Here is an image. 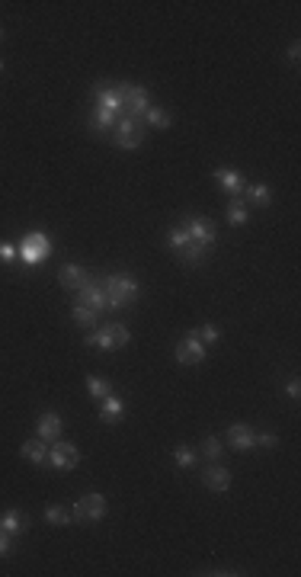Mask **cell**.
Here are the masks:
<instances>
[{
	"label": "cell",
	"mask_w": 301,
	"mask_h": 577,
	"mask_svg": "<svg viewBox=\"0 0 301 577\" xmlns=\"http://www.w3.org/2000/svg\"><path fill=\"white\" fill-rule=\"evenodd\" d=\"M93 113L90 119H87V125H90V132H113L115 119L122 116V90L119 84H93Z\"/></svg>",
	"instance_id": "1"
},
{
	"label": "cell",
	"mask_w": 301,
	"mask_h": 577,
	"mask_svg": "<svg viewBox=\"0 0 301 577\" xmlns=\"http://www.w3.org/2000/svg\"><path fill=\"white\" fill-rule=\"evenodd\" d=\"M103 292H106V302H109V308H128V305L138 302V296H141V286H138L135 276L109 273V276H103Z\"/></svg>",
	"instance_id": "2"
},
{
	"label": "cell",
	"mask_w": 301,
	"mask_h": 577,
	"mask_svg": "<svg viewBox=\"0 0 301 577\" xmlns=\"http://www.w3.org/2000/svg\"><path fill=\"white\" fill-rule=\"evenodd\" d=\"M109 138H113V144L122 148V151H135V148H141L144 138H148V125L141 119H132V116H119Z\"/></svg>",
	"instance_id": "3"
},
{
	"label": "cell",
	"mask_w": 301,
	"mask_h": 577,
	"mask_svg": "<svg viewBox=\"0 0 301 577\" xmlns=\"http://www.w3.org/2000/svg\"><path fill=\"white\" fill-rule=\"evenodd\" d=\"M128 340H132V334H128V327L119 324V321H109V324H103L99 331H93V334H87V347L93 349H103V353H109V349H122L128 347Z\"/></svg>",
	"instance_id": "4"
},
{
	"label": "cell",
	"mask_w": 301,
	"mask_h": 577,
	"mask_svg": "<svg viewBox=\"0 0 301 577\" xmlns=\"http://www.w3.org/2000/svg\"><path fill=\"white\" fill-rule=\"evenodd\" d=\"M52 253V237L46 231H29L20 244V257H23L26 266H42V260Z\"/></svg>",
	"instance_id": "5"
},
{
	"label": "cell",
	"mask_w": 301,
	"mask_h": 577,
	"mask_svg": "<svg viewBox=\"0 0 301 577\" xmlns=\"http://www.w3.org/2000/svg\"><path fill=\"white\" fill-rule=\"evenodd\" d=\"M122 90V116H132V119H141L150 109V97L141 84H119Z\"/></svg>",
	"instance_id": "6"
},
{
	"label": "cell",
	"mask_w": 301,
	"mask_h": 577,
	"mask_svg": "<svg viewBox=\"0 0 301 577\" xmlns=\"http://www.w3.org/2000/svg\"><path fill=\"white\" fill-rule=\"evenodd\" d=\"M106 497L103 494H97V491H90V494H83L80 501H77V507L71 510V517L77 520V523H99V520L106 517Z\"/></svg>",
	"instance_id": "7"
},
{
	"label": "cell",
	"mask_w": 301,
	"mask_h": 577,
	"mask_svg": "<svg viewBox=\"0 0 301 577\" xmlns=\"http://www.w3.org/2000/svg\"><path fill=\"white\" fill-rule=\"evenodd\" d=\"M183 228H186V235L192 237L196 244H202V247H215V241H218V228H215V221L202 218V215H189V218L183 221Z\"/></svg>",
	"instance_id": "8"
},
{
	"label": "cell",
	"mask_w": 301,
	"mask_h": 577,
	"mask_svg": "<svg viewBox=\"0 0 301 577\" xmlns=\"http://www.w3.org/2000/svg\"><path fill=\"white\" fill-rule=\"evenodd\" d=\"M77 462H80V449L74 446V443H64V440H55L52 449H48V465L58 471H71L77 468Z\"/></svg>",
	"instance_id": "9"
},
{
	"label": "cell",
	"mask_w": 301,
	"mask_h": 577,
	"mask_svg": "<svg viewBox=\"0 0 301 577\" xmlns=\"http://www.w3.org/2000/svg\"><path fill=\"white\" fill-rule=\"evenodd\" d=\"M205 353H209V347L196 337V331H189V334L180 340V347H176V363L180 366H199L205 359Z\"/></svg>",
	"instance_id": "10"
},
{
	"label": "cell",
	"mask_w": 301,
	"mask_h": 577,
	"mask_svg": "<svg viewBox=\"0 0 301 577\" xmlns=\"http://www.w3.org/2000/svg\"><path fill=\"white\" fill-rule=\"evenodd\" d=\"M77 302L80 305H87V308H93V312H106L109 308V302H106V292H103V279H87V286L77 292Z\"/></svg>",
	"instance_id": "11"
},
{
	"label": "cell",
	"mask_w": 301,
	"mask_h": 577,
	"mask_svg": "<svg viewBox=\"0 0 301 577\" xmlns=\"http://www.w3.org/2000/svg\"><path fill=\"white\" fill-rule=\"evenodd\" d=\"M87 279H90V273H87L80 263H64L58 270V286L64 288V292H80V288L87 286Z\"/></svg>",
	"instance_id": "12"
},
{
	"label": "cell",
	"mask_w": 301,
	"mask_h": 577,
	"mask_svg": "<svg viewBox=\"0 0 301 577\" xmlns=\"http://www.w3.org/2000/svg\"><path fill=\"white\" fill-rule=\"evenodd\" d=\"M202 485L209 487V491H215V494H225L227 487H231V471H227L221 462H211L209 468L202 471Z\"/></svg>",
	"instance_id": "13"
},
{
	"label": "cell",
	"mask_w": 301,
	"mask_h": 577,
	"mask_svg": "<svg viewBox=\"0 0 301 577\" xmlns=\"http://www.w3.org/2000/svg\"><path fill=\"white\" fill-rule=\"evenodd\" d=\"M227 446L234 449V452H247V449H253L256 443H253V426H247V424H231L227 426Z\"/></svg>",
	"instance_id": "14"
},
{
	"label": "cell",
	"mask_w": 301,
	"mask_h": 577,
	"mask_svg": "<svg viewBox=\"0 0 301 577\" xmlns=\"http://www.w3.org/2000/svg\"><path fill=\"white\" fill-rule=\"evenodd\" d=\"M215 183H218V186H221V190H225L231 199L241 196L244 186H247V180H244L237 170H231V167H218V170H215Z\"/></svg>",
	"instance_id": "15"
},
{
	"label": "cell",
	"mask_w": 301,
	"mask_h": 577,
	"mask_svg": "<svg viewBox=\"0 0 301 577\" xmlns=\"http://www.w3.org/2000/svg\"><path fill=\"white\" fill-rule=\"evenodd\" d=\"M61 430H64L61 417L55 414V410H48V414H42V417H38L36 436H38V440H46V443H55V440H61Z\"/></svg>",
	"instance_id": "16"
},
{
	"label": "cell",
	"mask_w": 301,
	"mask_h": 577,
	"mask_svg": "<svg viewBox=\"0 0 301 577\" xmlns=\"http://www.w3.org/2000/svg\"><path fill=\"white\" fill-rule=\"evenodd\" d=\"M125 417V401H122L119 395H106L103 401H99V420L103 424H119V420Z\"/></svg>",
	"instance_id": "17"
},
{
	"label": "cell",
	"mask_w": 301,
	"mask_h": 577,
	"mask_svg": "<svg viewBox=\"0 0 301 577\" xmlns=\"http://www.w3.org/2000/svg\"><path fill=\"white\" fill-rule=\"evenodd\" d=\"M20 456L29 459L32 465H48V443L32 436V440H26L23 446H20Z\"/></svg>",
	"instance_id": "18"
},
{
	"label": "cell",
	"mask_w": 301,
	"mask_h": 577,
	"mask_svg": "<svg viewBox=\"0 0 301 577\" xmlns=\"http://www.w3.org/2000/svg\"><path fill=\"white\" fill-rule=\"evenodd\" d=\"M0 523H4V529H7L10 536H20V532L29 529V517H26L23 510H16V507L4 510V513H0Z\"/></svg>",
	"instance_id": "19"
},
{
	"label": "cell",
	"mask_w": 301,
	"mask_h": 577,
	"mask_svg": "<svg viewBox=\"0 0 301 577\" xmlns=\"http://www.w3.org/2000/svg\"><path fill=\"white\" fill-rule=\"evenodd\" d=\"M176 253H180V260L186 266H202L205 260L211 257V247H202V244H196L192 237H189V244H186V247H180Z\"/></svg>",
	"instance_id": "20"
},
{
	"label": "cell",
	"mask_w": 301,
	"mask_h": 577,
	"mask_svg": "<svg viewBox=\"0 0 301 577\" xmlns=\"http://www.w3.org/2000/svg\"><path fill=\"white\" fill-rule=\"evenodd\" d=\"M244 193H247V202L260 205V209H266V205L272 202V193H270V186H266V183H247V186H244Z\"/></svg>",
	"instance_id": "21"
},
{
	"label": "cell",
	"mask_w": 301,
	"mask_h": 577,
	"mask_svg": "<svg viewBox=\"0 0 301 577\" xmlns=\"http://www.w3.org/2000/svg\"><path fill=\"white\" fill-rule=\"evenodd\" d=\"M227 221L231 225H247V218H250V212H247V202H244L241 196H234V199H227Z\"/></svg>",
	"instance_id": "22"
},
{
	"label": "cell",
	"mask_w": 301,
	"mask_h": 577,
	"mask_svg": "<svg viewBox=\"0 0 301 577\" xmlns=\"http://www.w3.org/2000/svg\"><path fill=\"white\" fill-rule=\"evenodd\" d=\"M87 391H90V398L99 404L106 395H113V382L99 379V375H87Z\"/></svg>",
	"instance_id": "23"
},
{
	"label": "cell",
	"mask_w": 301,
	"mask_h": 577,
	"mask_svg": "<svg viewBox=\"0 0 301 577\" xmlns=\"http://www.w3.org/2000/svg\"><path fill=\"white\" fill-rule=\"evenodd\" d=\"M144 125H154V129H170L174 125V119H170V113L160 106H150L148 113H144Z\"/></svg>",
	"instance_id": "24"
},
{
	"label": "cell",
	"mask_w": 301,
	"mask_h": 577,
	"mask_svg": "<svg viewBox=\"0 0 301 577\" xmlns=\"http://www.w3.org/2000/svg\"><path fill=\"white\" fill-rule=\"evenodd\" d=\"M46 520L52 526H71L74 523V517H71V510L58 507V503H52V507H46Z\"/></svg>",
	"instance_id": "25"
},
{
	"label": "cell",
	"mask_w": 301,
	"mask_h": 577,
	"mask_svg": "<svg viewBox=\"0 0 301 577\" xmlns=\"http://www.w3.org/2000/svg\"><path fill=\"white\" fill-rule=\"evenodd\" d=\"M202 452H205V459H209V462H221V456H225V443H221L218 436H205Z\"/></svg>",
	"instance_id": "26"
},
{
	"label": "cell",
	"mask_w": 301,
	"mask_h": 577,
	"mask_svg": "<svg viewBox=\"0 0 301 577\" xmlns=\"http://www.w3.org/2000/svg\"><path fill=\"white\" fill-rule=\"evenodd\" d=\"M74 321H77L80 327H97V312L77 302V305H74Z\"/></svg>",
	"instance_id": "27"
},
{
	"label": "cell",
	"mask_w": 301,
	"mask_h": 577,
	"mask_svg": "<svg viewBox=\"0 0 301 577\" xmlns=\"http://www.w3.org/2000/svg\"><path fill=\"white\" fill-rule=\"evenodd\" d=\"M174 462H176V468H192L196 465V452L189 446H176L174 449Z\"/></svg>",
	"instance_id": "28"
},
{
	"label": "cell",
	"mask_w": 301,
	"mask_h": 577,
	"mask_svg": "<svg viewBox=\"0 0 301 577\" xmlns=\"http://www.w3.org/2000/svg\"><path fill=\"white\" fill-rule=\"evenodd\" d=\"M196 337L205 343V347H215V343L221 340V331L215 324H202V327H196Z\"/></svg>",
	"instance_id": "29"
},
{
	"label": "cell",
	"mask_w": 301,
	"mask_h": 577,
	"mask_svg": "<svg viewBox=\"0 0 301 577\" xmlns=\"http://www.w3.org/2000/svg\"><path fill=\"white\" fill-rule=\"evenodd\" d=\"M253 443H256V446H263V449H276L279 446V436H276V433H256Z\"/></svg>",
	"instance_id": "30"
},
{
	"label": "cell",
	"mask_w": 301,
	"mask_h": 577,
	"mask_svg": "<svg viewBox=\"0 0 301 577\" xmlns=\"http://www.w3.org/2000/svg\"><path fill=\"white\" fill-rule=\"evenodd\" d=\"M10 555H13V536L4 532V536H0V558H10Z\"/></svg>",
	"instance_id": "31"
},
{
	"label": "cell",
	"mask_w": 301,
	"mask_h": 577,
	"mask_svg": "<svg viewBox=\"0 0 301 577\" xmlns=\"http://www.w3.org/2000/svg\"><path fill=\"white\" fill-rule=\"evenodd\" d=\"M0 260H4V263H16V247L13 244H0Z\"/></svg>",
	"instance_id": "32"
},
{
	"label": "cell",
	"mask_w": 301,
	"mask_h": 577,
	"mask_svg": "<svg viewBox=\"0 0 301 577\" xmlns=\"http://www.w3.org/2000/svg\"><path fill=\"white\" fill-rule=\"evenodd\" d=\"M286 395L292 398V401H298V395H301V382H298V379H288V385H286Z\"/></svg>",
	"instance_id": "33"
},
{
	"label": "cell",
	"mask_w": 301,
	"mask_h": 577,
	"mask_svg": "<svg viewBox=\"0 0 301 577\" xmlns=\"http://www.w3.org/2000/svg\"><path fill=\"white\" fill-rule=\"evenodd\" d=\"M199 574H211V577H227V574H241V571H231V568H215V571H199Z\"/></svg>",
	"instance_id": "34"
},
{
	"label": "cell",
	"mask_w": 301,
	"mask_h": 577,
	"mask_svg": "<svg viewBox=\"0 0 301 577\" xmlns=\"http://www.w3.org/2000/svg\"><path fill=\"white\" fill-rule=\"evenodd\" d=\"M298 55H301V46H298V42H292V46H288V61H292V64H298Z\"/></svg>",
	"instance_id": "35"
},
{
	"label": "cell",
	"mask_w": 301,
	"mask_h": 577,
	"mask_svg": "<svg viewBox=\"0 0 301 577\" xmlns=\"http://www.w3.org/2000/svg\"><path fill=\"white\" fill-rule=\"evenodd\" d=\"M4 532H7V529H4V523H0V536H4Z\"/></svg>",
	"instance_id": "36"
},
{
	"label": "cell",
	"mask_w": 301,
	"mask_h": 577,
	"mask_svg": "<svg viewBox=\"0 0 301 577\" xmlns=\"http://www.w3.org/2000/svg\"><path fill=\"white\" fill-rule=\"evenodd\" d=\"M0 42H4V29H0Z\"/></svg>",
	"instance_id": "37"
},
{
	"label": "cell",
	"mask_w": 301,
	"mask_h": 577,
	"mask_svg": "<svg viewBox=\"0 0 301 577\" xmlns=\"http://www.w3.org/2000/svg\"><path fill=\"white\" fill-rule=\"evenodd\" d=\"M0 71H4V61H0Z\"/></svg>",
	"instance_id": "38"
}]
</instances>
